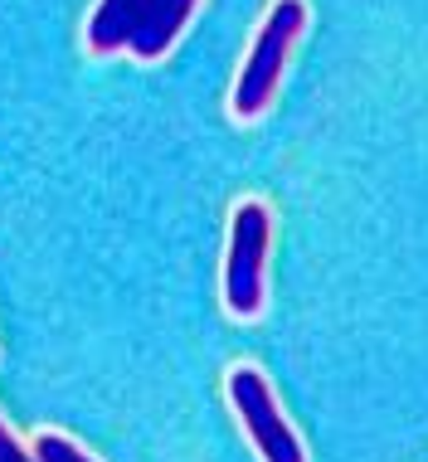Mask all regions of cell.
I'll use <instances>...</instances> for the list:
<instances>
[{
	"instance_id": "1",
	"label": "cell",
	"mask_w": 428,
	"mask_h": 462,
	"mask_svg": "<svg viewBox=\"0 0 428 462\" xmlns=\"http://www.w3.org/2000/svg\"><path fill=\"white\" fill-rule=\"evenodd\" d=\"M200 0H98V10L88 15V49L93 54H122L132 59H161L181 40V30L191 24Z\"/></svg>"
},
{
	"instance_id": "2",
	"label": "cell",
	"mask_w": 428,
	"mask_h": 462,
	"mask_svg": "<svg viewBox=\"0 0 428 462\" xmlns=\"http://www.w3.org/2000/svg\"><path fill=\"white\" fill-rule=\"evenodd\" d=\"M302 30H307V0H273L268 20H263V30L254 34V49H248L244 69H238L234 79V117L238 122H258L263 112H268L273 93H278V79L287 69V54H293V44L302 40Z\"/></svg>"
},
{
	"instance_id": "3",
	"label": "cell",
	"mask_w": 428,
	"mask_h": 462,
	"mask_svg": "<svg viewBox=\"0 0 428 462\" xmlns=\"http://www.w3.org/2000/svg\"><path fill=\"white\" fill-rule=\"evenodd\" d=\"M268 244H273V215L263 199H244L229 224V258H224V302L234 317H258L268 297Z\"/></svg>"
},
{
	"instance_id": "4",
	"label": "cell",
	"mask_w": 428,
	"mask_h": 462,
	"mask_svg": "<svg viewBox=\"0 0 428 462\" xmlns=\"http://www.w3.org/2000/svg\"><path fill=\"white\" fill-rule=\"evenodd\" d=\"M229 399H234V414L244 419V429H248V439H254L263 462H307L302 439L293 433V423L283 419L268 380H263L254 365H234L229 370Z\"/></svg>"
},
{
	"instance_id": "5",
	"label": "cell",
	"mask_w": 428,
	"mask_h": 462,
	"mask_svg": "<svg viewBox=\"0 0 428 462\" xmlns=\"http://www.w3.org/2000/svg\"><path fill=\"white\" fill-rule=\"evenodd\" d=\"M30 453H34V462H93L79 443H69L64 433H40Z\"/></svg>"
},
{
	"instance_id": "6",
	"label": "cell",
	"mask_w": 428,
	"mask_h": 462,
	"mask_svg": "<svg viewBox=\"0 0 428 462\" xmlns=\"http://www.w3.org/2000/svg\"><path fill=\"white\" fill-rule=\"evenodd\" d=\"M0 462H34V453H24V448L5 433V423H0Z\"/></svg>"
}]
</instances>
